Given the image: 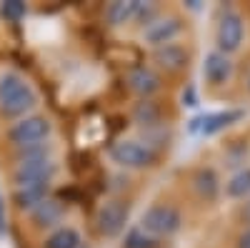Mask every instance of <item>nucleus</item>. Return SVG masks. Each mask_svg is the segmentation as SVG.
Returning a JSON list of instances; mask_svg holds the SVG:
<instances>
[{"label": "nucleus", "instance_id": "nucleus-25", "mask_svg": "<svg viewBox=\"0 0 250 248\" xmlns=\"http://www.w3.org/2000/svg\"><path fill=\"white\" fill-rule=\"evenodd\" d=\"M5 228H8V221H5V198H3V193H0V236L5 233Z\"/></svg>", "mask_w": 250, "mask_h": 248}, {"label": "nucleus", "instance_id": "nucleus-22", "mask_svg": "<svg viewBox=\"0 0 250 248\" xmlns=\"http://www.w3.org/2000/svg\"><path fill=\"white\" fill-rule=\"evenodd\" d=\"M160 15H163V10H160L158 5H153V3H143V0H140V8H138V15H135V23L145 30L148 25H153Z\"/></svg>", "mask_w": 250, "mask_h": 248}, {"label": "nucleus", "instance_id": "nucleus-20", "mask_svg": "<svg viewBox=\"0 0 250 248\" xmlns=\"http://www.w3.org/2000/svg\"><path fill=\"white\" fill-rule=\"evenodd\" d=\"M123 248H158V238H153L150 233H145L140 225H133V228L125 231Z\"/></svg>", "mask_w": 250, "mask_h": 248}, {"label": "nucleus", "instance_id": "nucleus-4", "mask_svg": "<svg viewBox=\"0 0 250 248\" xmlns=\"http://www.w3.org/2000/svg\"><path fill=\"white\" fill-rule=\"evenodd\" d=\"M108 158L123 171H148L158 165L160 153L148 148L140 138H118L115 143H110Z\"/></svg>", "mask_w": 250, "mask_h": 248}, {"label": "nucleus", "instance_id": "nucleus-7", "mask_svg": "<svg viewBox=\"0 0 250 248\" xmlns=\"http://www.w3.org/2000/svg\"><path fill=\"white\" fill-rule=\"evenodd\" d=\"M128 221H130V203L120 196L108 198L95 211V228L103 238H118L128 228Z\"/></svg>", "mask_w": 250, "mask_h": 248}, {"label": "nucleus", "instance_id": "nucleus-2", "mask_svg": "<svg viewBox=\"0 0 250 248\" xmlns=\"http://www.w3.org/2000/svg\"><path fill=\"white\" fill-rule=\"evenodd\" d=\"M35 106H38V93L23 75L15 70L0 75V113L5 118L20 120L30 115Z\"/></svg>", "mask_w": 250, "mask_h": 248}, {"label": "nucleus", "instance_id": "nucleus-14", "mask_svg": "<svg viewBox=\"0 0 250 248\" xmlns=\"http://www.w3.org/2000/svg\"><path fill=\"white\" fill-rule=\"evenodd\" d=\"M28 216H30L33 228H38V231H55V228L62 225V218H65V203L50 196V198H45L43 203H40L38 208H33Z\"/></svg>", "mask_w": 250, "mask_h": 248}, {"label": "nucleus", "instance_id": "nucleus-24", "mask_svg": "<svg viewBox=\"0 0 250 248\" xmlns=\"http://www.w3.org/2000/svg\"><path fill=\"white\" fill-rule=\"evenodd\" d=\"M235 248H250V228H243L235 238Z\"/></svg>", "mask_w": 250, "mask_h": 248}, {"label": "nucleus", "instance_id": "nucleus-13", "mask_svg": "<svg viewBox=\"0 0 250 248\" xmlns=\"http://www.w3.org/2000/svg\"><path fill=\"white\" fill-rule=\"evenodd\" d=\"M190 188L203 203H215L223 196V180L213 165H198L190 176Z\"/></svg>", "mask_w": 250, "mask_h": 248}, {"label": "nucleus", "instance_id": "nucleus-9", "mask_svg": "<svg viewBox=\"0 0 250 248\" xmlns=\"http://www.w3.org/2000/svg\"><path fill=\"white\" fill-rule=\"evenodd\" d=\"M183 30H185V20L180 15H175V13L160 15L153 25H148L143 30V40H145V45H150V50H153V48H160V45L175 43Z\"/></svg>", "mask_w": 250, "mask_h": 248}, {"label": "nucleus", "instance_id": "nucleus-21", "mask_svg": "<svg viewBox=\"0 0 250 248\" xmlns=\"http://www.w3.org/2000/svg\"><path fill=\"white\" fill-rule=\"evenodd\" d=\"M0 15H3L8 23H20V20L28 15V5L20 3V0H5V3H0Z\"/></svg>", "mask_w": 250, "mask_h": 248}, {"label": "nucleus", "instance_id": "nucleus-11", "mask_svg": "<svg viewBox=\"0 0 250 248\" xmlns=\"http://www.w3.org/2000/svg\"><path fill=\"white\" fill-rule=\"evenodd\" d=\"M125 83H128V90L138 95V100L155 98L163 90V75L153 66H133L125 75Z\"/></svg>", "mask_w": 250, "mask_h": 248}, {"label": "nucleus", "instance_id": "nucleus-5", "mask_svg": "<svg viewBox=\"0 0 250 248\" xmlns=\"http://www.w3.org/2000/svg\"><path fill=\"white\" fill-rule=\"evenodd\" d=\"M140 228L145 233H150L153 238H170L183 228V211L175 203H153L150 208H145L140 216Z\"/></svg>", "mask_w": 250, "mask_h": 248}, {"label": "nucleus", "instance_id": "nucleus-17", "mask_svg": "<svg viewBox=\"0 0 250 248\" xmlns=\"http://www.w3.org/2000/svg\"><path fill=\"white\" fill-rule=\"evenodd\" d=\"M140 8V0H115L105 8V20L110 28H123L135 23V15Z\"/></svg>", "mask_w": 250, "mask_h": 248}, {"label": "nucleus", "instance_id": "nucleus-12", "mask_svg": "<svg viewBox=\"0 0 250 248\" xmlns=\"http://www.w3.org/2000/svg\"><path fill=\"white\" fill-rule=\"evenodd\" d=\"M245 118V111L240 108H230V111H220V113H205V115H198L190 120L188 131L190 133H203V135H215L225 128L235 126L238 120Z\"/></svg>", "mask_w": 250, "mask_h": 248}, {"label": "nucleus", "instance_id": "nucleus-6", "mask_svg": "<svg viewBox=\"0 0 250 248\" xmlns=\"http://www.w3.org/2000/svg\"><path fill=\"white\" fill-rule=\"evenodd\" d=\"M245 43V18L235 8H220L218 23H215V50L233 55Z\"/></svg>", "mask_w": 250, "mask_h": 248}, {"label": "nucleus", "instance_id": "nucleus-26", "mask_svg": "<svg viewBox=\"0 0 250 248\" xmlns=\"http://www.w3.org/2000/svg\"><path fill=\"white\" fill-rule=\"evenodd\" d=\"M240 218H243V223H245V228H250V201H245V203H243V208H240Z\"/></svg>", "mask_w": 250, "mask_h": 248}, {"label": "nucleus", "instance_id": "nucleus-3", "mask_svg": "<svg viewBox=\"0 0 250 248\" xmlns=\"http://www.w3.org/2000/svg\"><path fill=\"white\" fill-rule=\"evenodd\" d=\"M8 143L15 148V153H23L30 148H40V146H48V140L53 135V123L45 115H25L15 120L13 126L8 128Z\"/></svg>", "mask_w": 250, "mask_h": 248}, {"label": "nucleus", "instance_id": "nucleus-15", "mask_svg": "<svg viewBox=\"0 0 250 248\" xmlns=\"http://www.w3.org/2000/svg\"><path fill=\"white\" fill-rule=\"evenodd\" d=\"M50 188H53V183H45V185H13L10 198H13L18 211L30 213L45 198H50Z\"/></svg>", "mask_w": 250, "mask_h": 248}, {"label": "nucleus", "instance_id": "nucleus-18", "mask_svg": "<svg viewBox=\"0 0 250 248\" xmlns=\"http://www.w3.org/2000/svg\"><path fill=\"white\" fill-rule=\"evenodd\" d=\"M225 198L230 201H250V168H240L235 171L223 185Z\"/></svg>", "mask_w": 250, "mask_h": 248}, {"label": "nucleus", "instance_id": "nucleus-19", "mask_svg": "<svg viewBox=\"0 0 250 248\" xmlns=\"http://www.w3.org/2000/svg\"><path fill=\"white\" fill-rule=\"evenodd\" d=\"M80 246H83V238L73 225H60V228L50 231L43 241V248H80Z\"/></svg>", "mask_w": 250, "mask_h": 248}, {"label": "nucleus", "instance_id": "nucleus-27", "mask_svg": "<svg viewBox=\"0 0 250 248\" xmlns=\"http://www.w3.org/2000/svg\"><path fill=\"white\" fill-rule=\"evenodd\" d=\"M245 88H248V93H250V75H248V83H245Z\"/></svg>", "mask_w": 250, "mask_h": 248}, {"label": "nucleus", "instance_id": "nucleus-16", "mask_svg": "<svg viewBox=\"0 0 250 248\" xmlns=\"http://www.w3.org/2000/svg\"><path fill=\"white\" fill-rule=\"evenodd\" d=\"M130 118H133V123H135L140 131H150V128L165 126V120H163V106H160L155 98L138 100L135 106H133V111H130Z\"/></svg>", "mask_w": 250, "mask_h": 248}, {"label": "nucleus", "instance_id": "nucleus-1", "mask_svg": "<svg viewBox=\"0 0 250 248\" xmlns=\"http://www.w3.org/2000/svg\"><path fill=\"white\" fill-rule=\"evenodd\" d=\"M55 173H58V163L48 143V146L15 153V165L10 176H13V185H45L53 183Z\"/></svg>", "mask_w": 250, "mask_h": 248}, {"label": "nucleus", "instance_id": "nucleus-10", "mask_svg": "<svg viewBox=\"0 0 250 248\" xmlns=\"http://www.w3.org/2000/svg\"><path fill=\"white\" fill-rule=\"evenodd\" d=\"M233 73H235V63L230 55H225L220 50H210L203 58V80L208 88H213V90L225 88L230 83Z\"/></svg>", "mask_w": 250, "mask_h": 248}, {"label": "nucleus", "instance_id": "nucleus-23", "mask_svg": "<svg viewBox=\"0 0 250 248\" xmlns=\"http://www.w3.org/2000/svg\"><path fill=\"white\" fill-rule=\"evenodd\" d=\"M183 106H188V108H195L198 106V95H195V88L193 86H188L183 90Z\"/></svg>", "mask_w": 250, "mask_h": 248}, {"label": "nucleus", "instance_id": "nucleus-8", "mask_svg": "<svg viewBox=\"0 0 250 248\" xmlns=\"http://www.w3.org/2000/svg\"><path fill=\"white\" fill-rule=\"evenodd\" d=\"M150 60H153V68L158 73H165V75H180L190 68V60H193V53L188 45L183 43H168V45H160V48H153L150 50Z\"/></svg>", "mask_w": 250, "mask_h": 248}]
</instances>
